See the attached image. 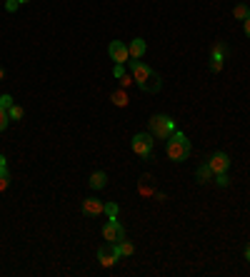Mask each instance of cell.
<instances>
[{
    "mask_svg": "<svg viewBox=\"0 0 250 277\" xmlns=\"http://www.w3.org/2000/svg\"><path fill=\"white\" fill-rule=\"evenodd\" d=\"M128 63H130V73H133L135 85H138L140 90L143 92H160L163 80H160V75L155 73L153 68H148L143 60H128Z\"/></svg>",
    "mask_w": 250,
    "mask_h": 277,
    "instance_id": "1",
    "label": "cell"
},
{
    "mask_svg": "<svg viewBox=\"0 0 250 277\" xmlns=\"http://www.w3.org/2000/svg\"><path fill=\"white\" fill-rule=\"evenodd\" d=\"M190 140L183 135V132H178L175 130L173 135L168 137V143H165V155H168V160H173V163H185L188 157H190Z\"/></svg>",
    "mask_w": 250,
    "mask_h": 277,
    "instance_id": "2",
    "label": "cell"
},
{
    "mask_svg": "<svg viewBox=\"0 0 250 277\" xmlns=\"http://www.w3.org/2000/svg\"><path fill=\"white\" fill-rule=\"evenodd\" d=\"M148 125H150V135L158 137V140H168V137L175 132V123L168 117V115H153Z\"/></svg>",
    "mask_w": 250,
    "mask_h": 277,
    "instance_id": "3",
    "label": "cell"
},
{
    "mask_svg": "<svg viewBox=\"0 0 250 277\" xmlns=\"http://www.w3.org/2000/svg\"><path fill=\"white\" fill-rule=\"evenodd\" d=\"M153 135L150 132H138L133 140H130V148H133V152L138 155V157H150L153 155Z\"/></svg>",
    "mask_w": 250,
    "mask_h": 277,
    "instance_id": "4",
    "label": "cell"
},
{
    "mask_svg": "<svg viewBox=\"0 0 250 277\" xmlns=\"http://www.w3.org/2000/svg\"><path fill=\"white\" fill-rule=\"evenodd\" d=\"M103 240L110 242V245H118L120 240H125V227L118 222V217H110L103 225Z\"/></svg>",
    "mask_w": 250,
    "mask_h": 277,
    "instance_id": "5",
    "label": "cell"
},
{
    "mask_svg": "<svg viewBox=\"0 0 250 277\" xmlns=\"http://www.w3.org/2000/svg\"><path fill=\"white\" fill-rule=\"evenodd\" d=\"M108 55H110V60H113L116 65H125V63L130 60L128 45H125V43H120V40H113V43L108 45Z\"/></svg>",
    "mask_w": 250,
    "mask_h": 277,
    "instance_id": "6",
    "label": "cell"
},
{
    "mask_svg": "<svg viewBox=\"0 0 250 277\" xmlns=\"http://www.w3.org/2000/svg\"><path fill=\"white\" fill-rule=\"evenodd\" d=\"M118 260H120V252H118L116 245H110V242H105V245L98 250V262H100L103 267H113Z\"/></svg>",
    "mask_w": 250,
    "mask_h": 277,
    "instance_id": "7",
    "label": "cell"
},
{
    "mask_svg": "<svg viewBox=\"0 0 250 277\" xmlns=\"http://www.w3.org/2000/svg\"><path fill=\"white\" fill-rule=\"evenodd\" d=\"M80 210H83V215H88V217H98V215L105 212V203H103L100 197H85L83 205H80Z\"/></svg>",
    "mask_w": 250,
    "mask_h": 277,
    "instance_id": "8",
    "label": "cell"
},
{
    "mask_svg": "<svg viewBox=\"0 0 250 277\" xmlns=\"http://www.w3.org/2000/svg\"><path fill=\"white\" fill-rule=\"evenodd\" d=\"M208 165L213 167L215 175H218V172H228V167H230V157H228L225 152H213L210 160H208Z\"/></svg>",
    "mask_w": 250,
    "mask_h": 277,
    "instance_id": "9",
    "label": "cell"
},
{
    "mask_svg": "<svg viewBox=\"0 0 250 277\" xmlns=\"http://www.w3.org/2000/svg\"><path fill=\"white\" fill-rule=\"evenodd\" d=\"M215 180V172H213V167L208 163H203V165L195 170V183L198 185H205V183H213Z\"/></svg>",
    "mask_w": 250,
    "mask_h": 277,
    "instance_id": "10",
    "label": "cell"
},
{
    "mask_svg": "<svg viewBox=\"0 0 250 277\" xmlns=\"http://www.w3.org/2000/svg\"><path fill=\"white\" fill-rule=\"evenodd\" d=\"M128 53H130V60H140L145 55V40L143 37H133L128 43Z\"/></svg>",
    "mask_w": 250,
    "mask_h": 277,
    "instance_id": "11",
    "label": "cell"
},
{
    "mask_svg": "<svg viewBox=\"0 0 250 277\" xmlns=\"http://www.w3.org/2000/svg\"><path fill=\"white\" fill-rule=\"evenodd\" d=\"M105 183H108V175H105L103 170L93 172V175H90V180H88V185H90L93 190H103V187H105Z\"/></svg>",
    "mask_w": 250,
    "mask_h": 277,
    "instance_id": "12",
    "label": "cell"
},
{
    "mask_svg": "<svg viewBox=\"0 0 250 277\" xmlns=\"http://www.w3.org/2000/svg\"><path fill=\"white\" fill-rule=\"evenodd\" d=\"M110 100H113V105H118V108H125V105L130 103V97H128L125 88H123V90H116V92H113V95H110Z\"/></svg>",
    "mask_w": 250,
    "mask_h": 277,
    "instance_id": "13",
    "label": "cell"
},
{
    "mask_svg": "<svg viewBox=\"0 0 250 277\" xmlns=\"http://www.w3.org/2000/svg\"><path fill=\"white\" fill-rule=\"evenodd\" d=\"M116 247H118V252H120V258H130L135 252V245L130 240H120Z\"/></svg>",
    "mask_w": 250,
    "mask_h": 277,
    "instance_id": "14",
    "label": "cell"
},
{
    "mask_svg": "<svg viewBox=\"0 0 250 277\" xmlns=\"http://www.w3.org/2000/svg\"><path fill=\"white\" fill-rule=\"evenodd\" d=\"M233 15H235V20H245L250 15V8L245 3H238V5L233 8Z\"/></svg>",
    "mask_w": 250,
    "mask_h": 277,
    "instance_id": "15",
    "label": "cell"
},
{
    "mask_svg": "<svg viewBox=\"0 0 250 277\" xmlns=\"http://www.w3.org/2000/svg\"><path fill=\"white\" fill-rule=\"evenodd\" d=\"M228 53H230V48H228V45H225V43H215V45H213V55L228 57Z\"/></svg>",
    "mask_w": 250,
    "mask_h": 277,
    "instance_id": "16",
    "label": "cell"
},
{
    "mask_svg": "<svg viewBox=\"0 0 250 277\" xmlns=\"http://www.w3.org/2000/svg\"><path fill=\"white\" fill-rule=\"evenodd\" d=\"M223 63H225V57L210 55V70L213 73H220V70H223Z\"/></svg>",
    "mask_w": 250,
    "mask_h": 277,
    "instance_id": "17",
    "label": "cell"
},
{
    "mask_svg": "<svg viewBox=\"0 0 250 277\" xmlns=\"http://www.w3.org/2000/svg\"><path fill=\"white\" fill-rule=\"evenodd\" d=\"M23 115H25V112H23L20 105H10V108H8V117H10V120H20Z\"/></svg>",
    "mask_w": 250,
    "mask_h": 277,
    "instance_id": "18",
    "label": "cell"
},
{
    "mask_svg": "<svg viewBox=\"0 0 250 277\" xmlns=\"http://www.w3.org/2000/svg\"><path fill=\"white\" fill-rule=\"evenodd\" d=\"M10 185V172H8V167H0V190H5Z\"/></svg>",
    "mask_w": 250,
    "mask_h": 277,
    "instance_id": "19",
    "label": "cell"
},
{
    "mask_svg": "<svg viewBox=\"0 0 250 277\" xmlns=\"http://www.w3.org/2000/svg\"><path fill=\"white\" fill-rule=\"evenodd\" d=\"M215 185H220V187H228V185H230L228 172H218V175H215Z\"/></svg>",
    "mask_w": 250,
    "mask_h": 277,
    "instance_id": "20",
    "label": "cell"
},
{
    "mask_svg": "<svg viewBox=\"0 0 250 277\" xmlns=\"http://www.w3.org/2000/svg\"><path fill=\"white\" fill-rule=\"evenodd\" d=\"M8 123H10V117H8V110H5V108H0V132L8 128Z\"/></svg>",
    "mask_w": 250,
    "mask_h": 277,
    "instance_id": "21",
    "label": "cell"
},
{
    "mask_svg": "<svg viewBox=\"0 0 250 277\" xmlns=\"http://www.w3.org/2000/svg\"><path fill=\"white\" fill-rule=\"evenodd\" d=\"M10 105H15V103H13V95H0V108L8 110Z\"/></svg>",
    "mask_w": 250,
    "mask_h": 277,
    "instance_id": "22",
    "label": "cell"
},
{
    "mask_svg": "<svg viewBox=\"0 0 250 277\" xmlns=\"http://www.w3.org/2000/svg\"><path fill=\"white\" fill-rule=\"evenodd\" d=\"M18 8H20L18 0H5V10H8V13H15Z\"/></svg>",
    "mask_w": 250,
    "mask_h": 277,
    "instance_id": "23",
    "label": "cell"
},
{
    "mask_svg": "<svg viewBox=\"0 0 250 277\" xmlns=\"http://www.w3.org/2000/svg\"><path fill=\"white\" fill-rule=\"evenodd\" d=\"M105 212H108L110 217H118V205L116 203H105Z\"/></svg>",
    "mask_w": 250,
    "mask_h": 277,
    "instance_id": "24",
    "label": "cell"
},
{
    "mask_svg": "<svg viewBox=\"0 0 250 277\" xmlns=\"http://www.w3.org/2000/svg\"><path fill=\"white\" fill-rule=\"evenodd\" d=\"M113 75H116L118 80H120V77L125 75V65H116V68H113Z\"/></svg>",
    "mask_w": 250,
    "mask_h": 277,
    "instance_id": "25",
    "label": "cell"
},
{
    "mask_svg": "<svg viewBox=\"0 0 250 277\" xmlns=\"http://www.w3.org/2000/svg\"><path fill=\"white\" fill-rule=\"evenodd\" d=\"M130 83H133V75H123V77H120V85H123V88H128Z\"/></svg>",
    "mask_w": 250,
    "mask_h": 277,
    "instance_id": "26",
    "label": "cell"
},
{
    "mask_svg": "<svg viewBox=\"0 0 250 277\" xmlns=\"http://www.w3.org/2000/svg\"><path fill=\"white\" fill-rule=\"evenodd\" d=\"M243 30H245V35L250 37V15H248L245 20H243Z\"/></svg>",
    "mask_w": 250,
    "mask_h": 277,
    "instance_id": "27",
    "label": "cell"
},
{
    "mask_svg": "<svg viewBox=\"0 0 250 277\" xmlns=\"http://www.w3.org/2000/svg\"><path fill=\"white\" fill-rule=\"evenodd\" d=\"M8 165V157H5V155H0V167H5Z\"/></svg>",
    "mask_w": 250,
    "mask_h": 277,
    "instance_id": "28",
    "label": "cell"
},
{
    "mask_svg": "<svg viewBox=\"0 0 250 277\" xmlns=\"http://www.w3.org/2000/svg\"><path fill=\"white\" fill-rule=\"evenodd\" d=\"M245 260L250 262V245H245Z\"/></svg>",
    "mask_w": 250,
    "mask_h": 277,
    "instance_id": "29",
    "label": "cell"
},
{
    "mask_svg": "<svg viewBox=\"0 0 250 277\" xmlns=\"http://www.w3.org/2000/svg\"><path fill=\"white\" fill-rule=\"evenodd\" d=\"M3 77H5V70H3V68H0V80H3Z\"/></svg>",
    "mask_w": 250,
    "mask_h": 277,
    "instance_id": "30",
    "label": "cell"
},
{
    "mask_svg": "<svg viewBox=\"0 0 250 277\" xmlns=\"http://www.w3.org/2000/svg\"><path fill=\"white\" fill-rule=\"evenodd\" d=\"M18 3H20V5H25V3H30V0H18Z\"/></svg>",
    "mask_w": 250,
    "mask_h": 277,
    "instance_id": "31",
    "label": "cell"
}]
</instances>
